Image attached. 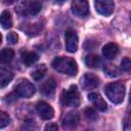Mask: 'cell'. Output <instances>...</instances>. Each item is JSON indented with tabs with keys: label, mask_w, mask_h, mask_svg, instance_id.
I'll return each instance as SVG.
<instances>
[{
	"label": "cell",
	"mask_w": 131,
	"mask_h": 131,
	"mask_svg": "<svg viewBox=\"0 0 131 131\" xmlns=\"http://www.w3.org/2000/svg\"><path fill=\"white\" fill-rule=\"evenodd\" d=\"M52 68L55 71L69 76H76L78 73L77 62L71 57H55L52 61Z\"/></svg>",
	"instance_id": "6da1fadb"
},
{
	"label": "cell",
	"mask_w": 131,
	"mask_h": 131,
	"mask_svg": "<svg viewBox=\"0 0 131 131\" xmlns=\"http://www.w3.org/2000/svg\"><path fill=\"white\" fill-rule=\"evenodd\" d=\"M105 95L115 104L121 103L125 96V86L120 82H113L105 86Z\"/></svg>",
	"instance_id": "7a4b0ae2"
},
{
	"label": "cell",
	"mask_w": 131,
	"mask_h": 131,
	"mask_svg": "<svg viewBox=\"0 0 131 131\" xmlns=\"http://www.w3.org/2000/svg\"><path fill=\"white\" fill-rule=\"evenodd\" d=\"M80 93L76 85H72L69 89L63 90L60 95V102L64 106L77 107L80 104Z\"/></svg>",
	"instance_id": "3957f363"
},
{
	"label": "cell",
	"mask_w": 131,
	"mask_h": 131,
	"mask_svg": "<svg viewBox=\"0 0 131 131\" xmlns=\"http://www.w3.org/2000/svg\"><path fill=\"white\" fill-rule=\"evenodd\" d=\"M42 8V5L40 2L36 0H29L24 3H21L17 9L18 13L24 16H33L40 12Z\"/></svg>",
	"instance_id": "277c9868"
},
{
	"label": "cell",
	"mask_w": 131,
	"mask_h": 131,
	"mask_svg": "<svg viewBox=\"0 0 131 131\" xmlns=\"http://www.w3.org/2000/svg\"><path fill=\"white\" fill-rule=\"evenodd\" d=\"M14 92L20 97L28 98L33 96V94L35 93V87L30 81L23 79V80H19V82L15 85Z\"/></svg>",
	"instance_id": "5b68a950"
},
{
	"label": "cell",
	"mask_w": 131,
	"mask_h": 131,
	"mask_svg": "<svg viewBox=\"0 0 131 131\" xmlns=\"http://www.w3.org/2000/svg\"><path fill=\"white\" fill-rule=\"evenodd\" d=\"M94 7L99 14L108 16L114 12L115 4L113 0H94Z\"/></svg>",
	"instance_id": "8992f818"
},
{
	"label": "cell",
	"mask_w": 131,
	"mask_h": 131,
	"mask_svg": "<svg viewBox=\"0 0 131 131\" xmlns=\"http://www.w3.org/2000/svg\"><path fill=\"white\" fill-rule=\"evenodd\" d=\"M64 40H66L67 51L70 52V53L76 52V50L78 49V36H77V33L72 29L67 30L66 31V35H64Z\"/></svg>",
	"instance_id": "52a82bcc"
},
{
	"label": "cell",
	"mask_w": 131,
	"mask_h": 131,
	"mask_svg": "<svg viewBox=\"0 0 131 131\" xmlns=\"http://www.w3.org/2000/svg\"><path fill=\"white\" fill-rule=\"evenodd\" d=\"M81 86L84 90H92L99 85V78L91 73H86L80 80Z\"/></svg>",
	"instance_id": "ba28073f"
},
{
	"label": "cell",
	"mask_w": 131,
	"mask_h": 131,
	"mask_svg": "<svg viewBox=\"0 0 131 131\" xmlns=\"http://www.w3.org/2000/svg\"><path fill=\"white\" fill-rule=\"evenodd\" d=\"M72 11L78 16H85L89 13L88 0H73Z\"/></svg>",
	"instance_id": "9c48e42d"
},
{
	"label": "cell",
	"mask_w": 131,
	"mask_h": 131,
	"mask_svg": "<svg viewBox=\"0 0 131 131\" xmlns=\"http://www.w3.org/2000/svg\"><path fill=\"white\" fill-rule=\"evenodd\" d=\"M37 113L43 120H50L54 116V110L50 104L45 101H39L36 105Z\"/></svg>",
	"instance_id": "30bf717a"
},
{
	"label": "cell",
	"mask_w": 131,
	"mask_h": 131,
	"mask_svg": "<svg viewBox=\"0 0 131 131\" xmlns=\"http://www.w3.org/2000/svg\"><path fill=\"white\" fill-rule=\"evenodd\" d=\"M88 99H89V101L92 102V104L95 106L96 110H98L100 112H105L107 110V104H106L105 100L98 93L92 92V93L88 94Z\"/></svg>",
	"instance_id": "8fae6325"
},
{
	"label": "cell",
	"mask_w": 131,
	"mask_h": 131,
	"mask_svg": "<svg viewBox=\"0 0 131 131\" xmlns=\"http://www.w3.org/2000/svg\"><path fill=\"white\" fill-rule=\"evenodd\" d=\"M79 121H80L79 114L77 112H70L62 119V127L63 128H74L78 125Z\"/></svg>",
	"instance_id": "7c38bea8"
},
{
	"label": "cell",
	"mask_w": 131,
	"mask_h": 131,
	"mask_svg": "<svg viewBox=\"0 0 131 131\" xmlns=\"http://www.w3.org/2000/svg\"><path fill=\"white\" fill-rule=\"evenodd\" d=\"M119 53V47L116 43H107L102 48V55L107 59H113Z\"/></svg>",
	"instance_id": "4fadbf2b"
},
{
	"label": "cell",
	"mask_w": 131,
	"mask_h": 131,
	"mask_svg": "<svg viewBox=\"0 0 131 131\" xmlns=\"http://www.w3.org/2000/svg\"><path fill=\"white\" fill-rule=\"evenodd\" d=\"M56 88V82L54 79H48L45 82L42 83V85L40 86V91L44 94V95H51Z\"/></svg>",
	"instance_id": "5bb4252c"
},
{
	"label": "cell",
	"mask_w": 131,
	"mask_h": 131,
	"mask_svg": "<svg viewBox=\"0 0 131 131\" xmlns=\"http://www.w3.org/2000/svg\"><path fill=\"white\" fill-rule=\"evenodd\" d=\"M39 59V56L37 53L35 52H31V51H25L21 53V61L25 66L27 67H31L32 64H34L37 60Z\"/></svg>",
	"instance_id": "9a60e30c"
},
{
	"label": "cell",
	"mask_w": 131,
	"mask_h": 131,
	"mask_svg": "<svg viewBox=\"0 0 131 131\" xmlns=\"http://www.w3.org/2000/svg\"><path fill=\"white\" fill-rule=\"evenodd\" d=\"M13 78V73L2 68L0 70V83H1V88H4L6 85L9 84V82Z\"/></svg>",
	"instance_id": "2e32d148"
},
{
	"label": "cell",
	"mask_w": 131,
	"mask_h": 131,
	"mask_svg": "<svg viewBox=\"0 0 131 131\" xmlns=\"http://www.w3.org/2000/svg\"><path fill=\"white\" fill-rule=\"evenodd\" d=\"M85 64L89 68H98L101 64V58L96 54H88L85 57Z\"/></svg>",
	"instance_id": "e0dca14e"
},
{
	"label": "cell",
	"mask_w": 131,
	"mask_h": 131,
	"mask_svg": "<svg viewBox=\"0 0 131 131\" xmlns=\"http://www.w3.org/2000/svg\"><path fill=\"white\" fill-rule=\"evenodd\" d=\"M0 23L3 29H9L12 27V17L9 11L7 10L2 11L1 16H0Z\"/></svg>",
	"instance_id": "ac0fdd59"
},
{
	"label": "cell",
	"mask_w": 131,
	"mask_h": 131,
	"mask_svg": "<svg viewBox=\"0 0 131 131\" xmlns=\"http://www.w3.org/2000/svg\"><path fill=\"white\" fill-rule=\"evenodd\" d=\"M46 71H47V69H46V66H45V64H39V66L31 73V76H32V78H33L35 81H39V80H41V79L45 76Z\"/></svg>",
	"instance_id": "d6986e66"
},
{
	"label": "cell",
	"mask_w": 131,
	"mask_h": 131,
	"mask_svg": "<svg viewBox=\"0 0 131 131\" xmlns=\"http://www.w3.org/2000/svg\"><path fill=\"white\" fill-rule=\"evenodd\" d=\"M14 56V51L10 48H3L0 53V60L3 63H7L11 61V59Z\"/></svg>",
	"instance_id": "ffe728a7"
},
{
	"label": "cell",
	"mask_w": 131,
	"mask_h": 131,
	"mask_svg": "<svg viewBox=\"0 0 131 131\" xmlns=\"http://www.w3.org/2000/svg\"><path fill=\"white\" fill-rule=\"evenodd\" d=\"M104 73L105 75L110 77H117L120 75V71L118 68H116L114 64H106L104 67Z\"/></svg>",
	"instance_id": "44dd1931"
},
{
	"label": "cell",
	"mask_w": 131,
	"mask_h": 131,
	"mask_svg": "<svg viewBox=\"0 0 131 131\" xmlns=\"http://www.w3.org/2000/svg\"><path fill=\"white\" fill-rule=\"evenodd\" d=\"M84 115L85 117L89 120V121H96L98 119V115L95 112V110H93L92 107H87L84 111Z\"/></svg>",
	"instance_id": "7402d4cb"
},
{
	"label": "cell",
	"mask_w": 131,
	"mask_h": 131,
	"mask_svg": "<svg viewBox=\"0 0 131 131\" xmlns=\"http://www.w3.org/2000/svg\"><path fill=\"white\" fill-rule=\"evenodd\" d=\"M9 123H10V118H9V116H8L5 112L1 111V112H0V128L3 129V128H4L5 126H7Z\"/></svg>",
	"instance_id": "603a6c76"
},
{
	"label": "cell",
	"mask_w": 131,
	"mask_h": 131,
	"mask_svg": "<svg viewBox=\"0 0 131 131\" xmlns=\"http://www.w3.org/2000/svg\"><path fill=\"white\" fill-rule=\"evenodd\" d=\"M121 70L124 72H130L131 71V58L124 57L121 60Z\"/></svg>",
	"instance_id": "cb8c5ba5"
},
{
	"label": "cell",
	"mask_w": 131,
	"mask_h": 131,
	"mask_svg": "<svg viewBox=\"0 0 131 131\" xmlns=\"http://www.w3.org/2000/svg\"><path fill=\"white\" fill-rule=\"evenodd\" d=\"M6 38H7V42L9 44H16L17 41H18V35L16 33H14V32L8 33V35H7Z\"/></svg>",
	"instance_id": "d4e9b609"
},
{
	"label": "cell",
	"mask_w": 131,
	"mask_h": 131,
	"mask_svg": "<svg viewBox=\"0 0 131 131\" xmlns=\"http://www.w3.org/2000/svg\"><path fill=\"white\" fill-rule=\"evenodd\" d=\"M57 129H58V127H57V125H56V124H54V123H50V124H48V125H46V126H45V130L55 131V130H57Z\"/></svg>",
	"instance_id": "484cf974"
},
{
	"label": "cell",
	"mask_w": 131,
	"mask_h": 131,
	"mask_svg": "<svg viewBox=\"0 0 131 131\" xmlns=\"http://www.w3.org/2000/svg\"><path fill=\"white\" fill-rule=\"evenodd\" d=\"M15 0H4V2L5 3H12V2H14Z\"/></svg>",
	"instance_id": "4316f807"
},
{
	"label": "cell",
	"mask_w": 131,
	"mask_h": 131,
	"mask_svg": "<svg viewBox=\"0 0 131 131\" xmlns=\"http://www.w3.org/2000/svg\"><path fill=\"white\" fill-rule=\"evenodd\" d=\"M129 102L131 104V88H130V94H129Z\"/></svg>",
	"instance_id": "83f0119b"
},
{
	"label": "cell",
	"mask_w": 131,
	"mask_h": 131,
	"mask_svg": "<svg viewBox=\"0 0 131 131\" xmlns=\"http://www.w3.org/2000/svg\"><path fill=\"white\" fill-rule=\"evenodd\" d=\"M58 2H63V1H66V0H57Z\"/></svg>",
	"instance_id": "f1b7e54d"
}]
</instances>
